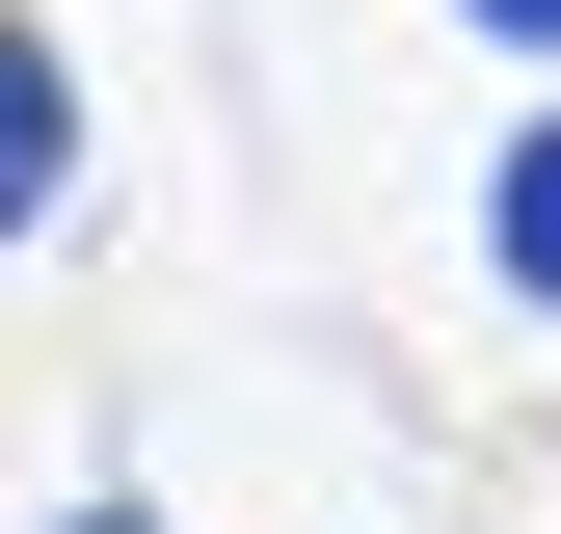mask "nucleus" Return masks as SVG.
Returning a JSON list of instances; mask_svg holds the SVG:
<instances>
[{
    "instance_id": "nucleus-1",
    "label": "nucleus",
    "mask_w": 561,
    "mask_h": 534,
    "mask_svg": "<svg viewBox=\"0 0 561 534\" xmlns=\"http://www.w3.org/2000/svg\"><path fill=\"white\" fill-rule=\"evenodd\" d=\"M81 187V81H54V27H0V241Z\"/></svg>"
},
{
    "instance_id": "nucleus-3",
    "label": "nucleus",
    "mask_w": 561,
    "mask_h": 534,
    "mask_svg": "<svg viewBox=\"0 0 561 534\" xmlns=\"http://www.w3.org/2000/svg\"><path fill=\"white\" fill-rule=\"evenodd\" d=\"M455 27H508V54H561V0H455Z\"/></svg>"
},
{
    "instance_id": "nucleus-2",
    "label": "nucleus",
    "mask_w": 561,
    "mask_h": 534,
    "mask_svg": "<svg viewBox=\"0 0 561 534\" xmlns=\"http://www.w3.org/2000/svg\"><path fill=\"white\" fill-rule=\"evenodd\" d=\"M481 267H508V294H561V107L508 134V187H481Z\"/></svg>"
},
{
    "instance_id": "nucleus-4",
    "label": "nucleus",
    "mask_w": 561,
    "mask_h": 534,
    "mask_svg": "<svg viewBox=\"0 0 561 534\" xmlns=\"http://www.w3.org/2000/svg\"><path fill=\"white\" fill-rule=\"evenodd\" d=\"M54 534H161V508H54Z\"/></svg>"
}]
</instances>
